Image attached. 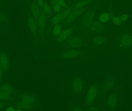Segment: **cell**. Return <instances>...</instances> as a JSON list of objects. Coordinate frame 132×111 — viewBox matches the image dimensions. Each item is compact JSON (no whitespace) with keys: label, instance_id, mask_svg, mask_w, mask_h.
<instances>
[{"label":"cell","instance_id":"obj_30","mask_svg":"<svg viewBox=\"0 0 132 111\" xmlns=\"http://www.w3.org/2000/svg\"><path fill=\"white\" fill-rule=\"evenodd\" d=\"M58 1V0H49L50 2L51 3V4H52V5L54 4L55 2H56V1Z\"/></svg>","mask_w":132,"mask_h":111},{"label":"cell","instance_id":"obj_1","mask_svg":"<svg viewBox=\"0 0 132 111\" xmlns=\"http://www.w3.org/2000/svg\"><path fill=\"white\" fill-rule=\"evenodd\" d=\"M99 87V83L97 81L94 82L89 87L85 97V105L87 107H91L94 104L98 93Z\"/></svg>","mask_w":132,"mask_h":111},{"label":"cell","instance_id":"obj_19","mask_svg":"<svg viewBox=\"0 0 132 111\" xmlns=\"http://www.w3.org/2000/svg\"><path fill=\"white\" fill-rule=\"evenodd\" d=\"M98 19L100 22L102 23H105L111 20V16L108 12H104L99 15Z\"/></svg>","mask_w":132,"mask_h":111},{"label":"cell","instance_id":"obj_11","mask_svg":"<svg viewBox=\"0 0 132 111\" xmlns=\"http://www.w3.org/2000/svg\"><path fill=\"white\" fill-rule=\"evenodd\" d=\"M74 28L75 25H73L68 28L62 31L59 35L56 38L57 42L61 43L66 41L73 32Z\"/></svg>","mask_w":132,"mask_h":111},{"label":"cell","instance_id":"obj_32","mask_svg":"<svg viewBox=\"0 0 132 111\" xmlns=\"http://www.w3.org/2000/svg\"><path fill=\"white\" fill-rule=\"evenodd\" d=\"M130 57H131V59L132 60V52L130 54Z\"/></svg>","mask_w":132,"mask_h":111},{"label":"cell","instance_id":"obj_31","mask_svg":"<svg viewBox=\"0 0 132 111\" xmlns=\"http://www.w3.org/2000/svg\"><path fill=\"white\" fill-rule=\"evenodd\" d=\"M4 106V104L3 103H0V108Z\"/></svg>","mask_w":132,"mask_h":111},{"label":"cell","instance_id":"obj_24","mask_svg":"<svg viewBox=\"0 0 132 111\" xmlns=\"http://www.w3.org/2000/svg\"><path fill=\"white\" fill-rule=\"evenodd\" d=\"M112 22L114 24L116 25H119L121 24V21L120 18L118 16H112Z\"/></svg>","mask_w":132,"mask_h":111},{"label":"cell","instance_id":"obj_4","mask_svg":"<svg viewBox=\"0 0 132 111\" xmlns=\"http://www.w3.org/2000/svg\"><path fill=\"white\" fill-rule=\"evenodd\" d=\"M120 96V92L117 90L109 94L105 102V105L109 110H114L119 100Z\"/></svg>","mask_w":132,"mask_h":111},{"label":"cell","instance_id":"obj_25","mask_svg":"<svg viewBox=\"0 0 132 111\" xmlns=\"http://www.w3.org/2000/svg\"><path fill=\"white\" fill-rule=\"evenodd\" d=\"M53 5V11L56 13H59L60 12L61 10L63 9L62 8L58 5L55 4L52 5Z\"/></svg>","mask_w":132,"mask_h":111},{"label":"cell","instance_id":"obj_34","mask_svg":"<svg viewBox=\"0 0 132 111\" xmlns=\"http://www.w3.org/2000/svg\"><path fill=\"white\" fill-rule=\"evenodd\" d=\"M131 1H132V0H131Z\"/></svg>","mask_w":132,"mask_h":111},{"label":"cell","instance_id":"obj_2","mask_svg":"<svg viewBox=\"0 0 132 111\" xmlns=\"http://www.w3.org/2000/svg\"><path fill=\"white\" fill-rule=\"evenodd\" d=\"M85 86V83L84 78L81 77H75L71 82V92L75 95L80 96L84 92Z\"/></svg>","mask_w":132,"mask_h":111},{"label":"cell","instance_id":"obj_6","mask_svg":"<svg viewBox=\"0 0 132 111\" xmlns=\"http://www.w3.org/2000/svg\"><path fill=\"white\" fill-rule=\"evenodd\" d=\"M35 103V98L33 96L30 95H24L22 98L21 101L18 105V110L31 108Z\"/></svg>","mask_w":132,"mask_h":111},{"label":"cell","instance_id":"obj_15","mask_svg":"<svg viewBox=\"0 0 132 111\" xmlns=\"http://www.w3.org/2000/svg\"><path fill=\"white\" fill-rule=\"evenodd\" d=\"M94 1V0H81L77 3H74L71 5L72 11L83 8L87 6V5L93 2Z\"/></svg>","mask_w":132,"mask_h":111},{"label":"cell","instance_id":"obj_5","mask_svg":"<svg viewBox=\"0 0 132 111\" xmlns=\"http://www.w3.org/2000/svg\"><path fill=\"white\" fill-rule=\"evenodd\" d=\"M95 14V9L92 8L83 15L81 19V27L84 31L89 30V27L94 21Z\"/></svg>","mask_w":132,"mask_h":111},{"label":"cell","instance_id":"obj_28","mask_svg":"<svg viewBox=\"0 0 132 111\" xmlns=\"http://www.w3.org/2000/svg\"><path fill=\"white\" fill-rule=\"evenodd\" d=\"M6 110L8 111H14L16 110L13 107H9L7 108L6 109Z\"/></svg>","mask_w":132,"mask_h":111},{"label":"cell","instance_id":"obj_12","mask_svg":"<svg viewBox=\"0 0 132 111\" xmlns=\"http://www.w3.org/2000/svg\"><path fill=\"white\" fill-rule=\"evenodd\" d=\"M37 3L39 9L43 11L46 16L51 17L52 10L47 1L45 0H37Z\"/></svg>","mask_w":132,"mask_h":111},{"label":"cell","instance_id":"obj_20","mask_svg":"<svg viewBox=\"0 0 132 111\" xmlns=\"http://www.w3.org/2000/svg\"><path fill=\"white\" fill-rule=\"evenodd\" d=\"M106 41V38L103 36H97L92 38V41L95 45L101 46L103 45Z\"/></svg>","mask_w":132,"mask_h":111},{"label":"cell","instance_id":"obj_21","mask_svg":"<svg viewBox=\"0 0 132 111\" xmlns=\"http://www.w3.org/2000/svg\"><path fill=\"white\" fill-rule=\"evenodd\" d=\"M0 90L6 92L9 94H11L13 91L12 87L9 84H4L0 87Z\"/></svg>","mask_w":132,"mask_h":111},{"label":"cell","instance_id":"obj_18","mask_svg":"<svg viewBox=\"0 0 132 111\" xmlns=\"http://www.w3.org/2000/svg\"><path fill=\"white\" fill-rule=\"evenodd\" d=\"M31 8L32 12L35 19V21H36L38 17L40 9L36 4V2L35 0H33L31 5Z\"/></svg>","mask_w":132,"mask_h":111},{"label":"cell","instance_id":"obj_14","mask_svg":"<svg viewBox=\"0 0 132 111\" xmlns=\"http://www.w3.org/2000/svg\"><path fill=\"white\" fill-rule=\"evenodd\" d=\"M81 52L77 49H70L63 53L62 55L65 59H71L80 55Z\"/></svg>","mask_w":132,"mask_h":111},{"label":"cell","instance_id":"obj_17","mask_svg":"<svg viewBox=\"0 0 132 111\" xmlns=\"http://www.w3.org/2000/svg\"><path fill=\"white\" fill-rule=\"evenodd\" d=\"M28 23L32 32L33 33V35L36 36L37 29L36 22L31 15H29L28 17Z\"/></svg>","mask_w":132,"mask_h":111},{"label":"cell","instance_id":"obj_27","mask_svg":"<svg viewBox=\"0 0 132 111\" xmlns=\"http://www.w3.org/2000/svg\"><path fill=\"white\" fill-rule=\"evenodd\" d=\"M5 19H6V16H5V15L2 12H0V21H5Z\"/></svg>","mask_w":132,"mask_h":111},{"label":"cell","instance_id":"obj_9","mask_svg":"<svg viewBox=\"0 0 132 111\" xmlns=\"http://www.w3.org/2000/svg\"><path fill=\"white\" fill-rule=\"evenodd\" d=\"M65 41L67 46L72 48L79 47L83 44L82 39L77 36L69 37Z\"/></svg>","mask_w":132,"mask_h":111},{"label":"cell","instance_id":"obj_3","mask_svg":"<svg viewBox=\"0 0 132 111\" xmlns=\"http://www.w3.org/2000/svg\"><path fill=\"white\" fill-rule=\"evenodd\" d=\"M117 81V78L114 75H108L105 78L101 86V93L106 94L110 92L115 86Z\"/></svg>","mask_w":132,"mask_h":111},{"label":"cell","instance_id":"obj_13","mask_svg":"<svg viewBox=\"0 0 132 111\" xmlns=\"http://www.w3.org/2000/svg\"><path fill=\"white\" fill-rule=\"evenodd\" d=\"M105 26L102 23L97 21H93L90 25L89 30L93 33L101 32L104 30Z\"/></svg>","mask_w":132,"mask_h":111},{"label":"cell","instance_id":"obj_29","mask_svg":"<svg viewBox=\"0 0 132 111\" xmlns=\"http://www.w3.org/2000/svg\"><path fill=\"white\" fill-rule=\"evenodd\" d=\"M2 70H2V67H1V66H0V80H1L2 78V74H3Z\"/></svg>","mask_w":132,"mask_h":111},{"label":"cell","instance_id":"obj_33","mask_svg":"<svg viewBox=\"0 0 132 111\" xmlns=\"http://www.w3.org/2000/svg\"><path fill=\"white\" fill-rule=\"evenodd\" d=\"M1 0H0V1H1Z\"/></svg>","mask_w":132,"mask_h":111},{"label":"cell","instance_id":"obj_16","mask_svg":"<svg viewBox=\"0 0 132 111\" xmlns=\"http://www.w3.org/2000/svg\"><path fill=\"white\" fill-rule=\"evenodd\" d=\"M0 66L2 70L6 71L7 70L9 67V61L8 58L6 54L4 53L0 55Z\"/></svg>","mask_w":132,"mask_h":111},{"label":"cell","instance_id":"obj_23","mask_svg":"<svg viewBox=\"0 0 132 111\" xmlns=\"http://www.w3.org/2000/svg\"><path fill=\"white\" fill-rule=\"evenodd\" d=\"M11 97L10 94L0 90V100H9L11 99Z\"/></svg>","mask_w":132,"mask_h":111},{"label":"cell","instance_id":"obj_8","mask_svg":"<svg viewBox=\"0 0 132 111\" xmlns=\"http://www.w3.org/2000/svg\"><path fill=\"white\" fill-rule=\"evenodd\" d=\"M118 44L120 47L128 48L132 46V36L128 34H124L120 36Z\"/></svg>","mask_w":132,"mask_h":111},{"label":"cell","instance_id":"obj_22","mask_svg":"<svg viewBox=\"0 0 132 111\" xmlns=\"http://www.w3.org/2000/svg\"><path fill=\"white\" fill-rule=\"evenodd\" d=\"M62 31V27L59 25H56L54 26L53 31V37L54 38H57L59 35Z\"/></svg>","mask_w":132,"mask_h":111},{"label":"cell","instance_id":"obj_26","mask_svg":"<svg viewBox=\"0 0 132 111\" xmlns=\"http://www.w3.org/2000/svg\"><path fill=\"white\" fill-rule=\"evenodd\" d=\"M129 15L127 14H123L120 16V18L121 19V21H126L127 20L128 18Z\"/></svg>","mask_w":132,"mask_h":111},{"label":"cell","instance_id":"obj_10","mask_svg":"<svg viewBox=\"0 0 132 111\" xmlns=\"http://www.w3.org/2000/svg\"><path fill=\"white\" fill-rule=\"evenodd\" d=\"M47 16L42 10H40L39 14L37 20L35 21L36 26L40 32H43L46 23Z\"/></svg>","mask_w":132,"mask_h":111},{"label":"cell","instance_id":"obj_7","mask_svg":"<svg viewBox=\"0 0 132 111\" xmlns=\"http://www.w3.org/2000/svg\"><path fill=\"white\" fill-rule=\"evenodd\" d=\"M88 8V7L86 6L80 9L73 10L71 11L68 17L62 23L63 25H67L72 23L78 16L83 14Z\"/></svg>","mask_w":132,"mask_h":111}]
</instances>
